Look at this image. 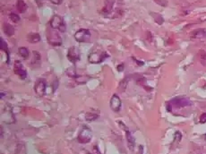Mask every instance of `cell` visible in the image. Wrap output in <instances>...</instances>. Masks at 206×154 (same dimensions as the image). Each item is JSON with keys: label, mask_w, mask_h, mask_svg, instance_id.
Segmentation results:
<instances>
[{"label": "cell", "mask_w": 206, "mask_h": 154, "mask_svg": "<svg viewBox=\"0 0 206 154\" xmlns=\"http://www.w3.org/2000/svg\"><path fill=\"white\" fill-rule=\"evenodd\" d=\"M124 0H105L100 14L109 19H116L124 15Z\"/></svg>", "instance_id": "6da1fadb"}, {"label": "cell", "mask_w": 206, "mask_h": 154, "mask_svg": "<svg viewBox=\"0 0 206 154\" xmlns=\"http://www.w3.org/2000/svg\"><path fill=\"white\" fill-rule=\"evenodd\" d=\"M190 105H191V101L187 98H175L168 103L167 109L169 111H170L171 109H173V108L180 109V108H184V107H188Z\"/></svg>", "instance_id": "7a4b0ae2"}, {"label": "cell", "mask_w": 206, "mask_h": 154, "mask_svg": "<svg viewBox=\"0 0 206 154\" xmlns=\"http://www.w3.org/2000/svg\"><path fill=\"white\" fill-rule=\"evenodd\" d=\"M108 57L109 56L107 52L97 49L95 51H93L89 55L88 60L91 64H100L101 62H103L105 59L108 58Z\"/></svg>", "instance_id": "3957f363"}, {"label": "cell", "mask_w": 206, "mask_h": 154, "mask_svg": "<svg viewBox=\"0 0 206 154\" xmlns=\"http://www.w3.org/2000/svg\"><path fill=\"white\" fill-rule=\"evenodd\" d=\"M50 26H51L52 29L58 30L61 32H65V30H66V26H65V23L63 17L57 15H53V17L51 18V20H50Z\"/></svg>", "instance_id": "277c9868"}, {"label": "cell", "mask_w": 206, "mask_h": 154, "mask_svg": "<svg viewBox=\"0 0 206 154\" xmlns=\"http://www.w3.org/2000/svg\"><path fill=\"white\" fill-rule=\"evenodd\" d=\"M55 29H49L47 30V38L49 43L52 46H60L62 44V39Z\"/></svg>", "instance_id": "5b68a950"}, {"label": "cell", "mask_w": 206, "mask_h": 154, "mask_svg": "<svg viewBox=\"0 0 206 154\" xmlns=\"http://www.w3.org/2000/svg\"><path fill=\"white\" fill-rule=\"evenodd\" d=\"M93 137V133L88 126H83L78 135V141L81 143H88Z\"/></svg>", "instance_id": "8992f818"}, {"label": "cell", "mask_w": 206, "mask_h": 154, "mask_svg": "<svg viewBox=\"0 0 206 154\" xmlns=\"http://www.w3.org/2000/svg\"><path fill=\"white\" fill-rule=\"evenodd\" d=\"M74 39L78 42H89L91 39V31L87 29H80L75 32Z\"/></svg>", "instance_id": "52a82bcc"}, {"label": "cell", "mask_w": 206, "mask_h": 154, "mask_svg": "<svg viewBox=\"0 0 206 154\" xmlns=\"http://www.w3.org/2000/svg\"><path fill=\"white\" fill-rule=\"evenodd\" d=\"M67 58L72 63H76L81 59V53L78 48L76 47H71L69 48L68 52H67Z\"/></svg>", "instance_id": "ba28073f"}, {"label": "cell", "mask_w": 206, "mask_h": 154, "mask_svg": "<svg viewBox=\"0 0 206 154\" xmlns=\"http://www.w3.org/2000/svg\"><path fill=\"white\" fill-rule=\"evenodd\" d=\"M46 88H47V82L43 78H39L35 82L34 86V91L36 94L39 96H43L46 92Z\"/></svg>", "instance_id": "9c48e42d"}, {"label": "cell", "mask_w": 206, "mask_h": 154, "mask_svg": "<svg viewBox=\"0 0 206 154\" xmlns=\"http://www.w3.org/2000/svg\"><path fill=\"white\" fill-rule=\"evenodd\" d=\"M14 72L16 75H18L21 79H25L27 77V72L19 60L15 61L14 66Z\"/></svg>", "instance_id": "30bf717a"}, {"label": "cell", "mask_w": 206, "mask_h": 154, "mask_svg": "<svg viewBox=\"0 0 206 154\" xmlns=\"http://www.w3.org/2000/svg\"><path fill=\"white\" fill-rule=\"evenodd\" d=\"M110 108L115 112H118L121 109V100L117 94H114L110 100Z\"/></svg>", "instance_id": "8fae6325"}, {"label": "cell", "mask_w": 206, "mask_h": 154, "mask_svg": "<svg viewBox=\"0 0 206 154\" xmlns=\"http://www.w3.org/2000/svg\"><path fill=\"white\" fill-rule=\"evenodd\" d=\"M192 39H203L206 38V30L204 29H197L194 30L191 33Z\"/></svg>", "instance_id": "7c38bea8"}, {"label": "cell", "mask_w": 206, "mask_h": 154, "mask_svg": "<svg viewBox=\"0 0 206 154\" xmlns=\"http://www.w3.org/2000/svg\"><path fill=\"white\" fill-rule=\"evenodd\" d=\"M3 30L5 32V34H7V36H13L14 34V28L9 23L5 22L3 24Z\"/></svg>", "instance_id": "4fadbf2b"}, {"label": "cell", "mask_w": 206, "mask_h": 154, "mask_svg": "<svg viewBox=\"0 0 206 154\" xmlns=\"http://www.w3.org/2000/svg\"><path fill=\"white\" fill-rule=\"evenodd\" d=\"M27 39H28L29 42H31V43H37L41 40V36L39 33L31 32V33H29Z\"/></svg>", "instance_id": "5bb4252c"}, {"label": "cell", "mask_w": 206, "mask_h": 154, "mask_svg": "<svg viewBox=\"0 0 206 154\" xmlns=\"http://www.w3.org/2000/svg\"><path fill=\"white\" fill-rule=\"evenodd\" d=\"M16 8L19 13H24L27 9V5L25 4V2L23 0H17Z\"/></svg>", "instance_id": "9a60e30c"}, {"label": "cell", "mask_w": 206, "mask_h": 154, "mask_svg": "<svg viewBox=\"0 0 206 154\" xmlns=\"http://www.w3.org/2000/svg\"><path fill=\"white\" fill-rule=\"evenodd\" d=\"M150 15H151L152 17H153V19H154V21L158 23V24H162L164 22V19L163 17L161 16V15H160V14H158V13H155V12H151L150 13Z\"/></svg>", "instance_id": "2e32d148"}, {"label": "cell", "mask_w": 206, "mask_h": 154, "mask_svg": "<svg viewBox=\"0 0 206 154\" xmlns=\"http://www.w3.org/2000/svg\"><path fill=\"white\" fill-rule=\"evenodd\" d=\"M127 139L129 147H130L131 149H133L134 146H135V138H134L132 133L130 132L129 130H127Z\"/></svg>", "instance_id": "e0dca14e"}, {"label": "cell", "mask_w": 206, "mask_h": 154, "mask_svg": "<svg viewBox=\"0 0 206 154\" xmlns=\"http://www.w3.org/2000/svg\"><path fill=\"white\" fill-rule=\"evenodd\" d=\"M0 41H1V43H0V45H1V49L3 50V51H5L6 53H7V63L9 64V49H8V46H7V42L5 41V40L4 39H2L1 38V40H0Z\"/></svg>", "instance_id": "ac0fdd59"}, {"label": "cell", "mask_w": 206, "mask_h": 154, "mask_svg": "<svg viewBox=\"0 0 206 154\" xmlns=\"http://www.w3.org/2000/svg\"><path fill=\"white\" fill-rule=\"evenodd\" d=\"M19 54L23 59H27L29 58V50L25 47H21L19 49Z\"/></svg>", "instance_id": "d6986e66"}, {"label": "cell", "mask_w": 206, "mask_h": 154, "mask_svg": "<svg viewBox=\"0 0 206 154\" xmlns=\"http://www.w3.org/2000/svg\"><path fill=\"white\" fill-rule=\"evenodd\" d=\"M98 118H99V115L96 114V113L89 112V113H87L85 115L86 120H88V121H93V120H96Z\"/></svg>", "instance_id": "ffe728a7"}, {"label": "cell", "mask_w": 206, "mask_h": 154, "mask_svg": "<svg viewBox=\"0 0 206 154\" xmlns=\"http://www.w3.org/2000/svg\"><path fill=\"white\" fill-rule=\"evenodd\" d=\"M198 56H199L200 60H201V62H202V64L203 65H206V51H204V49H201L198 52Z\"/></svg>", "instance_id": "44dd1931"}, {"label": "cell", "mask_w": 206, "mask_h": 154, "mask_svg": "<svg viewBox=\"0 0 206 154\" xmlns=\"http://www.w3.org/2000/svg\"><path fill=\"white\" fill-rule=\"evenodd\" d=\"M9 17H10V19L14 22H18L20 21V16L17 15V14H15V13H11V14L9 15Z\"/></svg>", "instance_id": "7402d4cb"}, {"label": "cell", "mask_w": 206, "mask_h": 154, "mask_svg": "<svg viewBox=\"0 0 206 154\" xmlns=\"http://www.w3.org/2000/svg\"><path fill=\"white\" fill-rule=\"evenodd\" d=\"M156 4H158L159 6H160V7H168V5H169V3H168V1L167 0H153Z\"/></svg>", "instance_id": "603a6c76"}, {"label": "cell", "mask_w": 206, "mask_h": 154, "mask_svg": "<svg viewBox=\"0 0 206 154\" xmlns=\"http://www.w3.org/2000/svg\"><path fill=\"white\" fill-rule=\"evenodd\" d=\"M33 55H34V60H32V63H37V61L40 62V60H41V54L39 52L33 51Z\"/></svg>", "instance_id": "cb8c5ba5"}, {"label": "cell", "mask_w": 206, "mask_h": 154, "mask_svg": "<svg viewBox=\"0 0 206 154\" xmlns=\"http://www.w3.org/2000/svg\"><path fill=\"white\" fill-rule=\"evenodd\" d=\"M181 138H182L181 133H180L179 132H176V133H175V141H177V142H180Z\"/></svg>", "instance_id": "d4e9b609"}, {"label": "cell", "mask_w": 206, "mask_h": 154, "mask_svg": "<svg viewBox=\"0 0 206 154\" xmlns=\"http://www.w3.org/2000/svg\"><path fill=\"white\" fill-rule=\"evenodd\" d=\"M200 122L201 123H206V113H204V114H202L201 115V117H200Z\"/></svg>", "instance_id": "484cf974"}, {"label": "cell", "mask_w": 206, "mask_h": 154, "mask_svg": "<svg viewBox=\"0 0 206 154\" xmlns=\"http://www.w3.org/2000/svg\"><path fill=\"white\" fill-rule=\"evenodd\" d=\"M50 1L55 5H60L63 2V0H50Z\"/></svg>", "instance_id": "4316f807"}, {"label": "cell", "mask_w": 206, "mask_h": 154, "mask_svg": "<svg viewBox=\"0 0 206 154\" xmlns=\"http://www.w3.org/2000/svg\"><path fill=\"white\" fill-rule=\"evenodd\" d=\"M124 64H121L119 66H117V70L119 71V72H122V71H124Z\"/></svg>", "instance_id": "83f0119b"}]
</instances>
